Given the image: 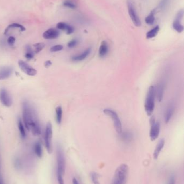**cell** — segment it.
Wrapping results in <instances>:
<instances>
[{
    "label": "cell",
    "instance_id": "cell-1",
    "mask_svg": "<svg viewBox=\"0 0 184 184\" xmlns=\"http://www.w3.org/2000/svg\"><path fill=\"white\" fill-rule=\"evenodd\" d=\"M22 118L24 127L34 136L41 134V127L36 109L28 101L22 103Z\"/></svg>",
    "mask_w": 184,
    "mask_h": 184
},
{
    "label": "cell",
    "instance_id": "cell-2",
    "mask_svg": "<svg viewBox=\"0 0 184 184\" xmlns=\"http://www.w3.org/2000/svg\"><path fill=\"white\" fill-rule=\"evenodd\" d=\"M128 167L125 164L119 165L116 170L111 184H126L127 183Z\"/></svg>",
    "mask_w": 184,
    "mask_h": 184
},
{
    "label": "cell",
    "instance_id": "cell-3",
    "mask_svg": "<svg viewBox=\"0 0 184 184\" xmlns=\"http://www.w3.org/2000/svg\"><path fill=\"white\" fill-rule=\"evenodd\" d=\"M155 88L154 86H151L147 91V98L145 101L144 108L147 115L150 116L153 113L155 108Z\"/></svg>",
    "mask_w": 184,
    "mask_h": 184
},
{
    "label": "cell",
    "instance_id": "cell-4",
    "mask_svg": "<svg viewBox=\"0 0 184 184\" xmlns=\"http://www.w3.org/2000/svg\"><path fill=\"white\" fill-rule=\"evenodd\" d=\"M57 172L64 175L66 171V158L64 151L60 145L56 147Z\"/></svg>",
    "mask_w": 184,
    "mask_h": 184
},
{
    "label": "cell",
    "instance_id": "cell-5",
    "mask_svg": "<svg viewBox=\"0 0 184 184\" xmlns=\"http://www.w3.org/2000/svg\"><path fill=\"white\" fill-rule=\"evenodd\" d=\"M103 112L106 115H108L110 117H111L112 120H113L114 127L115 128L116 132H118L119 134H122L123 131L122 125L120 120L117 113L111 109H105L103 110Z\"/></svg>",
    "mask_w": 184,
    "mask_h": 184
},
{
    "label": "cell",
    "instance_id": "cell-6",
    "mask_svg": "<svg viewBox=\"0 0 184 184\" xmlns=\"http://www.w3.org/2000/svg\"><path fill=\"white\" fill-rule=\"evenodd\" d=\"M52 127L50 122L47 123L45 135H44V141L45 145L47 151L49 154H51L52 151Z\"/></svg>",
    "mask_w": 184,
    "mask_h": 184
},
{
    "label": "cell",
    "instance_id": "cell-7",
    "mask_svg": "<svg viewBox=\"0 0 184 184\" xmlns=\"http://www.w3.org/2000/svg\"><path fill=\"white\" fill-rule=\"evenodd\" d=\"M127 5L128 10V14L130 15V18L133 23L136 27H140L141 25V22L139 18L138 15L137 14V11L132 1L128 0Z\"/></svg>",
    "mask_w": 184,
    "mask_h": 184
},
{
    "label": "cell",
    "instance_id": "cell-8",
    "mask_svg": "<svg viewBox=\"0 0 184 184\" xmlns=\"http://www.w3.org/2000/svg\"><path fill=\"white\" fill-rule=\"evenodd\" d=\"M0 102L5 107H10L13 104V99L9 92L5 88L0 90Z\"/></svg>",
    "mask_w": 184,
    "mask_h": 184
},
{
    "label": "cell",
    "instance_id": "cell-9",
    "mask_svg": "<svg viewBox=\"0 0 184 184\" xmlns=\"http://www.w3.org/2000/svg\"><path fill=\"white\" fill-rule=\"evenodd\" d=\"M18 64L21 71L23 72L25 74L29 76H35L37 74V70L29 65L25 61L20 60L18 62Z\"/></svg>",
    "mask_w": 184,
    "mask_h": 184
},
{
    "label": "cell",
    "instance_id": "cell-10",
    "mask_svg": "<svg viewBox=\"0 0 184 184\" xmlns=\"http://www.w3.org/2000/svg\"><path fill=\"white\" fill-rule=\"evenodd\" d=\"M184 17V11L181 9L178 11L175 17L173 23V28L178 33H181L184 30V27L181 23V21Z\"/></svg>",
    "mask_w": 184,
    "mask_h": 184
},
{
    "label": "cell",
    "instance_id": "cell-11",
    "mask_svg": "<svg viewBox=\"0 0 184 184\" xmlns=\"http://www.w3.org/2000/svg\"><path fill=\"white\" fill-rule=\"evenodd\" d=\"M161 130V125L158 122L153 120L151 122V127L150 132V136L152 141H155L159 136Z\"/></svg>",
    "mask_w": 184,
    "mask_h": 184
},
{
    "label": "cell",
    "instance_id": "cell-12",
    "mask_svg": "<svg viewBox=\"0 0 184 184\" xmlns=\"http://www.w3.org/2000/svg\"><path fill=\"white\" fill-rule=\"evenodd\" d=\"M13 68L9 66H0V80L8 79L12 75Z\"/></svg>",
    "mask_w": 184,
    "mask_h": 184
},
{
    "label": "cell",
    "instance_id": "cell-13",
    "mask_svg": "<svg viewBox=\"0 0 184 184\" xmlns=\"http://www.w3.org/2000/svg\"><path fill=\"white\" fill-rule=\"evenodd\" d=\"M60 34V31L56 29L50 28L43 33V37L46 39H54L58 38Z\"/></svg>",
    "mask_w": 184,
    "mask_h": 184
},
{
    "label": "cell",
    "instance_id": "cell-14",
    "mask_svg": "<svg viewBox=\"0 0 184 184\" xmlns=\"http://www.w3.org/2000/svg\"><path fill=\"white\" fill-rule=\"evenodd\" d=\"M57 28L59 30L66 31V34L70 35L75 31L74 28L65 22H59L57 24Z\"/></svg>",
    "mask_w": 184,
    "mask_h": 184
},
{
    "label": "cell",
    "instance_id": "cell-15",
    "mask_svg": "<svg viewBox=\"0 0 184 184\" xmlns=\"http://www.w3.org/2000/svg\"><path fill=\"white\" fill-rule=\"evenodd\" d=\"M175 112V106L172 104H171L168 106L167 108H166L164 114V119L166 123L169 122L172 118L173 113Z\"/></svg>",
    "mask_w": 184,
    "mask_h": 184
},
{
    "label": "cell",
    "instance_id": "cell-16",
    "mask_svg": "<svg viewBox=\"0 0 184 184\" xmlns=\"http://www.w3.org/2000/svg\"><path fill=\"white\" fill-rule=\"evenodd\" d=\"M91 51V48H88L80 54L71 57V60L73 61H80L84 60L86 57L90 54Z\"/></svg>",
    "mask_w": 184,
    "mask_h": 184
},
{
    "label": "cell",
    "instance_id": "cell-17",
    "mask_svg": "<svg viewBox=\"0 0 184 184\" xmlns=\"http://www.w3.org/2000/svg\"><path fill=\"white\" fill-rule=\"evenodd\" d=\"M164 145H165L164 139H161V140L159 141V142H158V143L157 144L156 149H155V150L153 152V158L155 159H157L158 158L161 151L164 146Z\"/></svg>",
    "mask_w": 184,
    "mask_h": 184
},
{
    "label": "cell",
    "instance_id": "cell-18",
    "mask_svg": "<svg viewBox=\"0 0 184 184\" xmlns=\"http://www.w3.org/2000/svg\"><path fill=\"white\" fill-rule=\"evenodd\" d=\"M108 43L105 41H103L101 43L100 46L99 47V57H104L108 52Z\"/></svg>",
    "mask_w": 184,
    "mask_h": 184
},
{
    "label": "cell",
    "instance_id": "cell-19",
    "mask_svg": "<svg viewBox=\"0 0 184 184\" xmlns=\"http://www.w3.org/2000/svg\"><path fill=\"white\" fill-rule=\"evenodd\" d=\"M33 151L35 155L39 158H41L43 157V149L42 144L41 142H36L33 145Z\"/></svg>",
    "mask_w": 184,
    "mask_h": 184
},
{
    "label": "cell",
    "instance_id": "cell-20",
    "mask_svg": "<svg viewBox=\"0 0 184 184\" xmlns=\"http://www.w3.org/2000/svg\"><path fill=\"white\" fill-rule=\"evenodd\" d=\"M164 85L163 83H160L157 86V90H155L157 99L159 102L161 101L163 98V93H164Z\"/></svg>",
    "mask_w": 184,
    "mask_h": 184
},
{
    "label": "cell",
    "instance_id": "cell-21",
    "mask_svg": "<svg viewBox=\"0 0 184 184\" xmlns=\"http://www.w3.org/2000/svg\"><path fill=\"white\" fill-rule=\"evenodd\" d=\"M156 9H157L152 10L151 11V13H150V14L147 17L145 18V22L148 25H152L153 24L155 23V15L156 13Z\"/></svg>",
    "mask_w": 184,
    "mask_h": 184
},
{
    "label": "cell",
    "instance_id": "cell-22",
    "mask_svg": "<svg viewBox=\"0 0 184 184\" xmlns=\"http://www.w3.org/2000/svg\"><path fill=\"white\" fill-rule=\"evenodd\" d=\"M18 128L21 137L23 138H25L26 137V132L23 121L21 118H19L18 120Z\"/></svg>",
    "mask_w": 184,
    "mask_h": 184
},
{
    "label": "cell",
    "instance_id": "cell-23",
    "mask_svg": "<svg viewBox=\"0 0 184 184\" xmlns=\"http://www.w3.org/2000/svg\"><path fill=\"white\" fill-rule=\"evenodd\" d=\"M56 122L60 124L61 123L62 119V114H63V110L61 106H58L56 107Z\"/></svg>",
    "mask_w": 184,
    "mask_h": 184
},
{
    "label": "cell",
    "instance_id": "cell-24",
    "mask_svg": "<svg viewBox=\"0 0 184 184\" xmlns=\"http://www.w3.org/2000/svg\"><path fill=\"white\" fill-rule=\"evenodd\" d=\"M13 165L15 169L17 171H20L22 168V163L20 158L16 156L15 157L13 160Z\"/></svg>",
    "mask_w": 184,
    "mask_h": 184
},
{
    "label": "cell",
    "instance_id": "cell-25",
    "mask_svg": "<svg viewBox=\"0 0 184 184\" xmlns=\"http://www.w3.org/2000/svg\"><path fill=\"white\" fill-rule=\"evenodd\" d=\"M159 31V27L157 25L147 33V39H151L155 37L157 35V33H158Z\"/></svg>",
    "mask_w": 184,
    "mask_h": 184
},
{
    "label": "cell",
    "instance_id": "cell-26",
    "mask_svg": "<svg viewBox=\"0 0 184 184\" xmlns=\"http://www.w3.org/2000/svg\"><path fill=\"white\" fill-rule=\"evenodd\" d=\"M19 28L21 31H24L25 30V28L22 25L18 23H13L9 25L7 28L5 29V34L8 33L9 30L11 28Z\"/></svg>",
    "mask_w": 184,
    "mask_h": 184
},
{
    "label": "cell",
    "instance_id": "cell-27",
    "mask_svg": "<svg viewBox=\"0 0 184 184\" xmlns=\"http://www.w3.org/2000/svg\"><path fill=\"white\" fill-rule=\"evenodd\" d=\"M26 51H27V52L25 54V57L28 60H31V59H33L35 53L31 50V47H30L28 45H27L26 46Z\"/></svg>",
    "mask_w": 184,
    "mask_h": 184
},
{
    "label": "cell",
    "instance_id": "cell-28",
    "mask_svg": "<svg viewBox=\"0 0 184 184\" xmlns=\"http://www.w3.org/2000/svg\"><path fill=\"white\" fill-rule=\"evenodd\" d=\"M33 46L35 48L34 53H38L41 52L43 49L45 47V44L44 43H37L33 44Z\"/></svg>",
    "mask_w": 184,
    "mask_h": 184
},
{
    "label": "cell",
    "instance_id": "cell-29",
    "mask_svg": "<svg viewBox=\"0 0 184 184\" xmlns=\"http://www.w3.org/2000/svg\"><path fill=\"white\" fill-rule=\"evenodd\" d=\"M122 138L124 141L125 142H130L132 141V135L129 132H124L123 135H122Z\"/></svg>",
    "mask_w": 184,
    "mask_h": 184
},
{
    "label": "cell",
    "instance_id": "cell-30",
    "mask_svg": "<svg viewBox=\"0 0 184 184\" xmlns=\"http://www.w3.org/2000/svg\"><path fill=\"white\" fill-rule=\"evenodd\" d=\"M90 177L93 184H100L98 179L99 176L96 172H92L90 174Z\"/></svg>",
    "mask_w": 184,
    "mask_h": 184
},
{
    "label": "cell",
    "instance_id": "cell-31",
    "mask_svg": "<svg viewBox=\"0 0 184 184\" xmlns=\"http://www.w3.org/2000/svg\"><path fill=\"white\" fill-rule=\"evenodd\" d=\"M63 49V45H60V44H58V45H54L51 47L50 49V52H56L62 51Z\"/></svg>",
    "mask_w": 184,
    "mask_h": 184
},
{
    "label": "cell",
    "instance_id": "cell-32",
    "mask_svg": "<svg viewBox=\"0 0 184 184\" xmlns=\"http://www.w3.org/2000/svg\"><path fill=\"white\" fill-rule=\"evenodd\" d=\"M63 5L64 7L69 8L70 9H75L76 8V5L74 3H72V2L70 1H68V0L65 1L63 2Z\"/></svg>",
    "mask_w": 184,
    "mask_h": 184
},
{
    "label": "cell",
    "instance_id": "cell-33",
    "mask_svg": "<svg viewBox=\"0 0 184 184\" xmlns=\"http://www.w3.org/2000/svg\"><path fill=\"white\" fill-rule=\"evenodd\" d=\"M57 178L58 184H64V181L63 179V175L61 173L57 172Z\"/></svg>",
    "mask_w": 184,
    "mask_h": 184
},
{
    "label": "cell",
    "instance_id": "cell-34",
    "mask_svg": "<svg viewBox=\"0 0 184 184\" xmlns=\"http://www.w3.org/2000/svg\"><path fill=\"white\" fill-rule=\"evenodd\" d=\"M77 43H78V41L76 39H74L68 43V46L69 48H73L77 45Z\"/></svg>",
    "mask_w": 184,
    "mask_h": 184
},
{
    "label": "cell",
    "instance_id": "cell-35",
    "mask_svg": "<svg viewBox=\"0 0 184 184\" xmlns=\"http://www.w3.org/2000/svg\"><path fill=\"white\" fill-rule=\"evenodd\" d=\"M169 1V0H161L160 4L159 5V9L161 10L164 9L165 8L166 5H167Z\"/></svg>",
    "mask_w": 184,
    "mask_h": 184
},
{
    "label": "cell",
    "instance_id": "cell-36",
    "mask_svg": "<svg viewBox=\"0 0 184 184\" xmlns=\"http://www.w3.org/2000/svg\"><path fill=\"white\" fill-rule=\"evenodd\" d=\"M15 41H16V38H15L14 36H10L7 40V42L8 43V44L11 46L14 45Z\"/></svg>",
    "mask_w": 184,
    "mask_h": 184
},
{
    "label": "cell",
    "instance_id": "cell-37",
    "mask_svg": "<svg viewBox=\"0 0 184 184\" xmlns=\"http://www.w3.org/2000/svg\"><path fill=\"white\" fill-rule=\"evenodd\" d=\"M168 184H175V177L174 175H171L170 177Z\"/></svg>",
    "mask_w": 184,
    "mask_h": 184
},
{
    "label": "cell",
    "instance_id": "cell-38",
    "mask_svg": "<svg viewBox=\"0 0 184 184\" xmlns=\"http://www.w3.org/2000/svg\"><path fill=\"white\" fill-rule=\"evenodd\" d=\"M52 61H50V60H47V61H46L45 62L44 65L45 66V67L48 68V67H49L50 66L52 65Z\"/></svg>",
    "mask_w": 184,
    "mask_h": 184
},
{
    "label": "cell",
    "instance_id": "cell-39",
    "mask_svg": "<svg viewBox=\"0 0 184 184\" xmlns=\"http://www.w3.org/2000/svg\"><path fill=\"white\" fill-rule=\"evenodd\" d=\"M72 184H80L77 179L75 178H74L73 179H72Z\"/></svg>",
    "mask_w": 184,
    "mask_h": 184
},
{
    "label": "cell",
    "instance_id": "cell-40",
    "mask_svg": "<svg viewBox=\"0 0 184 184\" xmlns=\"http://www.w3.org/2000/svg\"><path fill=\"white\" fill-rule=\"evenodd\" d=\"M0 184H5L3 179V178H2L1 175H0Z\"/></svg>",
    "mask_w": 184,
    "mask_h": 184
}]
</instances>
